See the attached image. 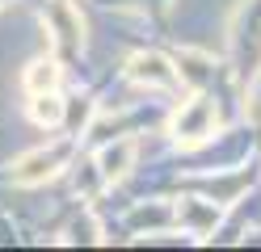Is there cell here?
<instances>
[{
  "mask_svg": "<svg viewBox=\"0 0 261 252\" xmlns=\"http://www.w3.org/2000/svg\"><path fill=\"white\" fill-rule=\"evenodd\" d=\"M126 76L143 84V89H177V80H181V72L160 55V50H139V55L126 59Z\"/></svg>",
  "mask_w": 261,
  "mask_h": 252,
  "instance_id": "4",
  "label": "cell"
},
{
  "mask_svg": "<svg viewBox=\"0 0 261 252\" xmlns=\"http://www.w3.org/2000/svg\"><path fill=\"white\" fill-rule=\"evenodd\" d=\"M63 114H68V105H63L59 93H34V101H30V118L38 126H59Z\"/></svg>",
  "mask_w": 261,
  "mask_h": 252,
  "instance_id": "9",
  "label": "cell"
},
{
  "mask_svg": "<svg viewBox=\"0 0 261 252\" xmlns=\"http://www.w3.org/2000/svg\"><path fill=\"white\" fill-rule=\"evenodd\" d=\"M173 218L190 235H206V231H215V223H219V206H215V202H206V198H181V206H177Z\"/></svg>",
  "mask_w": 261,
  "mask_h": 252,
  "instance_id": "6",
  "label": "cell"
},
{
  "mask_svg": "<svg viewBox=\"0 0 261 252\" xmlns=\"http://www.w3.org/2000/svg\"><path fill=\"white\" fill-rule=\"evenodd\" d=\"M25 89H30V97L34 93H55L59 89V63L55 59H34L25 67Z\"/></svg>",
  "mask_w": 261,
  "mask_h": 252,
  "instance_id": "8",
  "label": "cell"
},
{
  "mask_svg": "<svg viewBox=\"0 0 261 252\" xmlns=\"http://www.w3.org/2000/svg\"><path fill=\"white\" fill-rule=\"evenodd\" d=\"M42 25L51 30V38L63 50H80L85 46V17L72 0H46V13H42Z\"/></svg>",
  "mask_w": 261,
  "mask_h": 252,
  "instance_id": "3",
  "label": "cell"
},
{
  "mask_svg": "<svg viewBox=\"0 0 261 252\" xmlns=\"http://www.w3.org/2000/svg\"><path fill=\"white\" fill-rule=\"evenodd\" d=\"M0 5H5V0H0Z\"/></svg>",
  "mask_w": 261,
  "mask_h": 252,
  "instance_id": "10",
  "label": "cell"
},
{
  "mask_svg": "<svg viewBox=\"0 0 261 252\" xmlns=\"http://www.w3.org/2000/svg\"><path fill=\"white\" fill-rule=\"evenodd\" d=\"M135 156H139V143H135V139H118V143H110L101 156H97V173H101V181H106V185L122 181V177L130 173V164H135Z\"/></svg>",
  "mask_w": 261,
  "mask_h": 252,
  "instance_id": "5",
  "label": "cell"
},
{
  "mask_svg": "<svg viewBox=\"0 0 261 252\" xmlns=\"http://www.w3.org/2000/svg\"><path fill=\"white\" fill-rule=\"evenodd\" d=\"M72 139H59V143H51V147H38V151H25V156L9 168V177H13V185H46V181H55L63 168H68V160H72Z\"/></svg>",
  "mask_w": 261,
  "mask_h": 252,
  "instance_id": "1",
  "label": "cell"
},
{
  "mask_svg": "<svg viewBox=\"0 0 261 252\" xmlns=\"http://www.w3.org/2000/svg\"><path fill=\"white\" fill-rule=\"evenodd\" d=\"M215 130H219V114L211 105V97H190L169 122L173 143H181V147H202Z\"/></svg>",
  "mask_w": 261,
  "mask_h": 252,
  "instance_id": "2",
  "label": "cell"
},
{
  "mask_svg": "<svg viewBox=\"0 0 261 252\" xmlns=\"http://www.w3.org/2000/svg\"><path fill=\"white\" fill-rule=\"evenodd\" d=\"M177 72L190 89H202L206 80H215V59L211 55H198V50H181L177 55Z\"/></svg>",
  "mask_w": 261,
  "mask_h": 252,
  "instance_id": "7",
  "label": "cell"
}]
</instances>
